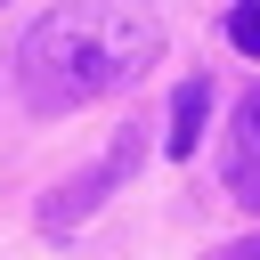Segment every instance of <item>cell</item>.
Here are the masks:
<instances>
[{
  "instance_id": "cell-1",
  "label": "cell",
  "mask_w": 260,
  "mask_h": 260,
  "mask_svg": "<svg viewBox=\"0 0 260 260\" xmlns=\"http://www.w3.org/2000/svg\"><path fill=\"white\" fill-rule=\"evenodd\" d=\"M162 57V16L146 0H65L16 41V89L32 114H73L130 89Z\"/></svg>"
},
{
  "instance_id": "cell-2",
  "label": "cell",
  "mask_w": 260,
  "mask_h": 260,
  "mask_svg": "<svg viewBox=\"0 0 260 260\" xmlns=\"http://www.w3.org/2000/svg\"><path fill=\"white\" fill-rule=\"evenodd\" d=\"M122 171H138V146H114V154H106L98 171H81V179H65V187H57L49 203H41V228H49V236H65V228H81V219H89V211L106 203V187H114Z\"/></svg>"
},
{
  "instance_id": "cell-3",
  "label": "cell",
  "mask_w": 260,
  "mask_h": 260,
  "mask_svg": "<svg viewBox=\"0 0 260 260\" xmlns=\"http://www.w3.org/2000/svg\"><path fill=\"white\" fill-rule=\"evenodd\" d=\"M219 162H228V195L260 211V89L236 106V130H228V154Z\"/></svg>"
},
{
  "instance_id": "cell-4",
  "label": "cell",
  "mask_w": 260,
  "mask_h": 260,
  "mask_svg": "<svg viewBox=\"0 0 260 260\" xmlns=\"http://www.w3.org/2000/svg\"><path fill=\"white\" fill-rule=\"evenodd\" d=\"M203 114H211V81L195 73V81H179V98H171V154H195Z\"/></svg>"
},
{
  "instance_id": "cell-5",
  "label": "cell",
  "mask_w": 260,
  "mask_h": 260,
  "mask_svg": "<svg viewBox=\"0 0 260 260\" xmlns=\"http://www.w3.org/2000/svg\"><path fill=\"white\" fill-rule=\"evenodd\" d=\"M228 41H236L244 57H260V0H236V8H228Z\"/></svg>"
},
{
  "instance_id": "cell-6",
  "label": "cell",
  "mask_w": 260,
  "mask_h": 260,
  "mask_svg": "<svg viewBox=\"0 0 260 260\" xmlns=\"http://www.w3.org/2000/svg\"><path fill=\"white\" fill-rule=\"evenodd\" d=\"M211 260H260V236H244V244H228V252H211Z\"/></svg>"
}]
</instances>
